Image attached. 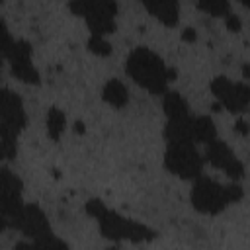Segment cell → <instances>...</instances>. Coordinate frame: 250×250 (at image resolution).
<instances>
[{
  "mask_svg": "<svg viewBox=\"0 0 250 250\" xmlns=\"http://www.w3.org/2000/svg\"><path fill=\"white\" fill-rule=\"evenodd\" d=\"M205 158L215 168H221L225 174H229L234 180L244 176V164L234 156L230 146L225 141H221V139H215V141L205 145Z\"/></svg>",
  "mask_w": 250,
  "mask_h": 250,
  "instance_id": "obj_8",
  "label": "cell"
},
{
  "mask_svg": "<svg viewBox=\"0 0 250 250\" xmlns=\"http://www.w3.org/2000/svg\"><path fill=\"white\" fill-rule=\"evenodd\" d=\"M145 8L166 25H174L178 21L180 8H178V2L174 0H148L145 2Z\"/></svg>",
  "mask_w": 250,
  "mask_h": 250,
  "instance_id": "obj_9",
  "label": "cell"
},
{
  "mask_svg": "<svg viewBox=\"0 0 250 250\" xmlns=\"http://www.w3.org/2000/svg\"><path fill=\"white\" fill-rule=\"evenodd\" d=\"M12 74L18 80L27 82V84H37L39 82V72L31 64V59H27V61H14L12 62Z\"/></svg>",
  "mask_w": 250,
  "mask_h": 250,
  "instance_id": "obj_14",
  "label": "cell"
},
{
  "mask_svg": "<svg viewBox=\"0 0 250 250\" xmlns=\"http://www.w3.org/2000/svg\"><path fill=\"white\" fill-rule=\"evenodd\" d=\"M162 107H164V113H166L168 121L184 119V117L189 115V111H188V104H186V100H184L178 92H164Z\"/></svg>",
  "mask_w": 250,
  "mask_h": 250,
  "instance_id": "obj_11",
  "label": "cell"
},
{
  "mask_svg": "<svg viewBox=\"0 0 250 250\" xmlns=\"http://www.w3.org/2000/svg\"><path fill=\"white\" fill-rule=\"evenodd\" d=\"M8 223H10V221H8L6 217H2V215H0V232H2V230H6V227H8Z\"/></svg>",
  "mask_w": 250,
  "mask_h": 250,
  "instance_id": "obj_25",
  "label": "cell"
},
{
  "mask_svg": "<svg viewBox=\"0 0 250 250\" xmlns=\"http://www.w3.org/2000/svg\"><path fill=\"white\" fill-rule=\"evenodd\" d=\"M88 45H90V49L96 53V55H109L111 53V45L107 43V39L104 37V35H92L90 37V41H88Z\"/></svg>",
  "mask_w": 250,
  "mask_h": 250,
  "instance_id": "obj_19",
  "label": "cell"
},
{
  "mask_svg": "<svg viewBox=\"0 0 250 250\" xmlns=\"http://www.w3.org/2000/svg\"><path fill=\"white\" fill-rule=\"evenodd\" d=\"M164 164L172 174L193 180L201 174L203 156L193 143H168V148L164 152Z\"/></svg>",
  "mask_w": 250,
  "mask_h": 250,
  "instance_id": "obj_4",
  "label": "cell"
},
{
  "mask_svg": "<svg viewBox=\"0 0 250 250\" xmlns=\"http://www.w3.org/2000/svg\"><path fill=\"white\" fill-rule=\"evenodd\" d=\"M215 139H217V127H215L211 117H207V115L191 117V141H193V145L195 143L207 145Z\"/></svg>",
  "mask_w": 250,
  "mask_h": 250,
  "instance_id": "obj_10",
  "label": "cell"
},
{
  "mask_svg": "<svg viewBox=\"0 0 250 250\" xmlns=\"http://www.w3.org/2000/svg\"><path fill=\"white\" fill-rule=\"evenodd\" d=\"M105 209H107V205H105L104 201H100V199H90V201L86 203V211H88L94 219H98Z\"/></svg>",
  "mask_w": 250,
  "mask_h": 250,
  "instance_id": "obj_20",
  "label": "cell"
},
{
  "mask_svg": "<svg viewBox=\"0 0 250 250\" xmlns=\"http://www.w3.org/2000/svg\"><path fill=\"white\" fill-rule=\"evenodd\" d=\"M236 129H238V131H240L242 135H246V133H248V127H246V121H244V119H240V121L236 123Z\"/></svg>",
  "mask_w": 250,
  "mask_h": 250,
  "instance_id": "obj_23",
  "label": "cell"
},
{
  "mask_svg": "<svg viewBox=\"0 0 250 250\" xmlns=\"http://www.w3.org/2000/svg\"><path fill=\"white\" fill-rule=\"evenodd\" d=\"M100 225V230L104 236L111 240H131V242H145L154 238V230L148 229L143 223H137L133 219H127L109 207L96 219Z\"/></svg>",
  "mask_w": 250,
  "mask_h": 250,
  "instance_id": "obj_2",
  "label": "cell"
},
{
  "mask_svg": "<svg viewBox=\"0 0 250 250\" xmlns=\"http://www.w3.org/2000/svg\"><path fill=\"white\" fill-rule=\"evenodd\" d=\"M14 250H35V246H33V242L21 240V242H18V244L14 246Z\"/></svg>",
  "mask_w": 250,
  "mask_h": 250,
  "instance_id": "obj_22",
  "label": "cell"
},
{
  "mask_svg": "<svg viewBox=\"0 0 250 250\" xmlns=\"http://www.w3.org/2000/svg\"><path fill=\"white\" fill-rule=\"evenodd\" d=\"M105 250H119V248H113V246H111V248H105Z\"/></svg>",
  "mask_w": 250,
  "mask_h": 250,
  "instance_id": "obj_26",
  "label": "cell"
},
{
  "mask_svg": "<svg viewBox=\"0 0 250 250\" xmlns=\"http://www.w3.org/2000/svg\"><path fill=\"white\" fill-rule=\"evenodd\" d=\"M102 94H104V100H105L109 105H113V107H123V105L127 104V100H129L127 86H125L121 80H117V78L107 80Z\"/></svg>",
  "mask_w": 250,
  "mask_h": 250,
  "instance_id": "obj_12",
  "label": "cell"
},
{
  "mask_svg": "<svg viewBox=\"0 0 250 250\" xmlns=\"http://www.w3.org/2000/svg\"><path fill=\"white\" fill-rule=\"evenodd\" d=\"M64 125H66V117L64 113L59 109V107H51L49 113H47V133L51 139H59L64 131Z\"/></svg>",
  "mask_w": 250,
  "mask_h": 250,
  "instance_id": "obj_15",
  "label": "cell"
},
{
  "mask_svg": "<svg viewBox=\"0 0 250 250\" xmlns=\"http://www.w3.org/2000/svg\"><path fill=\"white\" fill-rule=\"evenodd\" d=\"M211 92L229 111H244L250 104V88L244 82H232L227 76H215L211 82Z\"/></svg>",
  "mask_w": 250,
  "mask_h": 250,
  "instance_id": "obj_6",
  "label": "cell"
},
{
  "mask_svg": "<svg viewBox=\"0 0 250 250\" xmlns=\"http://www.w3.org/2000/svg\"><path fill=\"white\" fill-rule=\"evenodd\" d=\"M12 225L23 232L25 236H29L31 240H37L45 234L51 232V227H49V221H47V215L43 213V209L39 205H23L21 211L12 219Z\"/></svg>",
  "mask_w": 250,
  "mask_h": 250,
  "instance_id": "obj_7",
  "label": "cell"
},
{
  "mask_svg": "<svg viewBox=\"0 0 250 250\" xmlns=\"http://www.w3.org/2000/svg\"><path fill=\"white\" fill-rule=\"evenodd\" d=\"M225 18H227V25H229L230 29H234V31H236V29L240 27V21H238V18H236V16H232V14H227Z\"/></svg>",
  "mask_w": 250,
  "mask_h": 250,
  "instance_id": "obj_21",
  "label": "cell"
},
{
  "mask_svg": "<svg viewBox=\"0 0 250 250\" xmlns=\"http://www.w3.org/2000/svg\"><path fill=\"white\" fill-rule=\"evenodd\" d=\"M127 74L150 94H164L170 82V70L154 51L137 47L129 53L125 62Z\"/></svg>",
  "mask_w": 250,
  "mask_h": 250,
  "instance_id": "obj_1",
  "label": "cell"
},
{
  "mask_svg": "<svg viewBox=\"0 0 250 250\" xmlns=\"http://www.w3.org/2000/svg\"><path fill=\"white\" fill-rule=\"evenodd\" d=\"M31 242H33L35 250H70L68 244L62 238H59V236H55L51 232L41 236V238H37V240H31Z\"/></svg>",
  "mask_w": 250,
  "mask_h": 250,
  "instance_id": "obj_17",
  "label": "cell"
},
{
  "mask_svg": "<svg viewBox=\"0 0 250 250\" xmlns=\"http://www.w3.org/2000/svg\"><path fill=\"white\" fill-rule=\"evenodd\" d=\"M70 8L84 16L88 21V27L92 29V35H107L115 29V12L117 4L109 0H94V2H70Z\"/></svg>",
  "mask_w": 250,
  "mask_h": 250,
  "instance_id": "obj_5",
  "label": "cell"
},
{
  "mask_svg": "<svg viewBox=\"0 0 250 250\" xmlns=\"http://www.w3.org/2000/svg\"><path fill=\"white\" fill-rule=\"evenodd\" d=\"M203 12L211 14V16H227L230 10V4L227 0H203L197 4Z\"/></svg>",
  "mask_w": 250,
  "mask_h": 250,
  "instance_id": "obj_18",
  "label": "cell"
},
{
  "mask_svg": "<svg viewBox=\"0 0 250 250\" xmlns=\"http://www.w3.org/2000/svg\"><path fill=\"white\" fill-rule=\"evenodd\" d=\"M25 203L21 201V193L10 191V193H0V215L12 221L23 207Z\"/></svg>",
  "mask_w": 250,
  "mask_h": 250,
  "instance_id": "obj_13",
  "label": "cell"
},
{
  "mask_svg": "<svg viewBox=\"0 0 250 250\" xmlns=\"http://www.w3.org/2000/svg\"><path fill=\"white\" fill-rule=\"evenodd\" d=\"M0 64H2V53H0Z\"/></svg>",
  "mask_w": 250,
  "mask_h": 250,
  "instance_id": "obj_27",
  "label": "cell"
},
{
  "mask_svg": "<svg viewBox=\"0 0 250 250\" xmlns=\"http://www.w3.org/2000/svg\"><path fill=\"white\" fill-rule=\"evenodd\" d=\"M184 39H189V41H193V39H195V33H193V29H186V31H184Z\"/></svg>",
  "mask_w": 250,
  "mask_h": 250,
  "instance_id": "obj_24",
  "label": "cell"
},
{
  "mask_svg": "<svg viewBox=\"0 0 250 250\" xmlns=\"http://www.w3.org/2000/svg\"><path fill=\"white\" fill-rule=\"evenodd\" d=\"M10 191L21 193V180L12 170L2 168L0 170V193H10Z\"/></svg>",
  "mask_w": 250,
  "mask_h": 250,
  "instance_id": "obj_16",
  "label": "cell"
},
{
  "mask_svg": "<svg viewBox=\"0 0 250 250\" xmlns=\"http://www.w3.org/2000/svg\"><path fill=\"white\" fill-rule=\"evenodd\" d=\"M189 197H191V205L205 215H217L229 203H232L229 186H223L211 178H201V176L195 178Z\"/></svg>",
  "mask_w": 250,
  "mask_h": 250,
  "instance_id": "obj_3",
  "label": "cell"
}]
</instances>
